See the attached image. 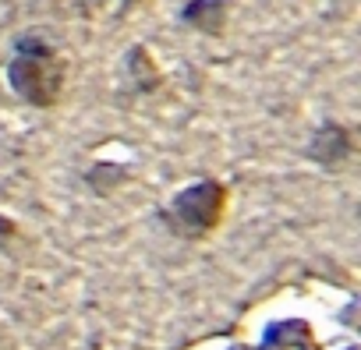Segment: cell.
I'll list each match as a JSON object with an SVG mask.
<instances>
[{
    "label": "cell",
    "instance_id": "3",
    "mask_svg": "<svg viewBox=\"0 0 361 350\" xmlns=\"http://www.w3.org/2000/svg\"><path fill=\"white\" fill-rule=\"evenodd\" d=\"M308 159H315V163H322L326 170H333V166H340V163H347L350 159V152H354V135L343 127V124H322L315 135H312V142H308Z\"/></svg>",
    "mask_w": 361,
    "mask_h": 350
},
{
    "label": "cell",
    "instance_id": "8",
    "mask_svg": "<svg viewBox=\"0 0 361 350\" xmlns=\"http://www.w3.org/2000/svg\"><path fill=\"white\" fill-rule=\"evenodd\" d=\"M343 350H357V346H343Z\"/></svg>",
    "mask_w": 361,
    "mask_h": 350
},
{
    "label": "cell",
    "instance_id": "6",
    "mask_svg": "<svg viewBox=\"0 0 361 350\" xmlns=\"http://www.w3.org/2000/svg\"><path fill=\"white\" fill-rule=\"evenodd\" d=\"M128 68H131V75H135V82H138V89L142 92H152V89H159V71L152 68V61H149V54H145V46H131L128 50Z\"/></svg>",
    "mask_w": 361,
    "mask_h": 350
},
{
    "label": "cell",
    "instance_id": "4",
    "mask_svg": "<svg viewBox=\"0 0 361 350\" xmlns=\"http://www.w3.org/2000/svg\"><path fill=\"white\" fill-rule=\"evenodd\" d=\"M180 18L192 22L202 32H220L224 29V0H192V4L180 11Z\"/></svg>",
    "mask_w": 361,
    "mask_h": 350
},
{
    "label": "cell",
    "instance_id": "1",
    "mask_svg": "<svg viewBox=\"0 0 361 350\" xmlns=\"http://www.w3.org/2000/svg\"><path fill=\"white\" fill-rule=\"evenodd\" d=\"M8 82H11V92L22 96L29 106L50 110L57 106L64 92V61L47 39L22 36L8 64Z\"/></svg>",
    "mask_w": 361,
    "mask_h": 350
},
{
    "label": "cell",
    "instance_id": "2",
    "mask_svg": "<svg viewBox=\"0 0 361 350\" xmlns=\"http://www.w3.org/2000/svg\"><path fill=\"white\" fill-rule=\"evenodd\" d=\"M224 209H227V188L220 181H195L188 188H180L166 209H159V220L173 237L202 241L206 234L220 227Z\"/></svg>",
    "mask_w": 361,
    "mask_h": 350
},
{
    "label": "cell",
    "instance_id": "7",
    "mask_svg": "<svg viewBox=\"0 0 361 350\" xmlns=\"http://www.w3.org/2000/svg\"><path fill=\"white\" fill-rule=\"evenodd\" d=\"M18 230H15V223L8 220V216H0V248H8V237H15Z\"/></svg>",
    "mask_w": 361,
    "mask_h": 350
},
{
    "label": "cell",
    "instance_id": "5",
    "mask_svg": "<svg viewBox=\"0 0 361 350\" xmlns=\"http://www.w3.org/2000/svg\"><path fill=\"white\" fill-rule=\"evenodd\" d=\"M85 181H89V188H92L96 195H110L117 185L128 181V170H124L121 163H96V166L85 173Z\"/></svg>",
    "mask_w": 361,
    "mask_h": 350
}]
</instances>
